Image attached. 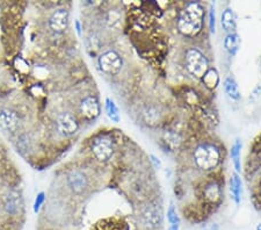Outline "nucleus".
Segmentation results:
<instances>
[{"instance_id":"f257e3e1","label":"nucleus","mask_w":261,"mask_h":230,"mask_svg":"<svg viewBox=\"0 0 261 230\" xmlns=\"http://www.w3.org/2000/svg\"><path fill=\"white\" fill-rule=\"evenodd\" d=\"M205 7L196 1L187 2L185 8L179 13L178 25L179 32L187 38H195L202 31Z\"/></svg>"},{"instance_id":"f03ea898","label":"nucleus","mask_w":261,"mask_h":230,"mask_svg":"<svg viewBox=\"0 0 261 230\" xmlns=\"http://www.w3.org/2000/svg\"><path fill=\"white\" fill-rule=\"evenodd\" d=\"M193 161L197 169L202 171H210L220 164L222 155L219 149L213 143H200L193 151Z\"/></svg>"},{"instance_id":"7ed1b4c3","label":"nucleus","mask_w":261,"mask_h":230,"mask_svg":"<svg viewBox=\"0 0 261 230\" xmlns=\"http://www.w3.org/2000/svg\"><path fill=\"white\" fill-rule=\"evenodd\" d=\"M186 69L194 78L202 79L209 70V62L202 51L196 48H190L185 55Z\"/></svg>"},{"instance_id":"20e7f679","label":"nucleus","mask_w":261,"mask_h":230,"mask_svg":"<svg viewBox=\"0 0 261 230\" xmlns=\"http://www.w3.org/2000/svg\"><path fill=\"white\" fill-rule=\"evenodd\" d=\"M98 64L101 71L105 72L106 75L115 76L121 71L123 61L118 52L114 51V50H108V51L103 52L100 56Z\"/></svg>"},{"instance_id":"39448f33","label":"nucleus","mask_w":261,"mask_h":230,"mask_svg":"<svg viewBox=\"0 0 261 230\" xmlns=\"http://www.w3.org/2000/svg\"><path fill=\"white\" fill-rule=\"evenodd\" d=\"M139 220L144 228L148 230H156L158 227L162 226L163 216L157 206L149 203V205L143 206L140 209Z\"/></svg>"},{"instance_id":"423d86ee","label":"nucleus","mask_w":261,"mask_h":230,"mask_svg":"<svg viewBox=\"0 0 261 230\" xmlns=\"http://www.w3.org/2000/svg\"><path fill=\"white\" fill-rule=\"evenodd\" d=\"M92 152L94 157L100 162H107L112 158L114 155V144L112 139L101 136V138L94 139L92 144Z\"/></svg>"},{"instance_id":"0eeeda50","label":"nucleus","mask_w":261,"mask_h":230,"mask_svg":"<svg viewBox=\"0 0 261 230\" xmlns=\"http://www.w3.org/2000/svg\"><path fill=\"white\" fill-rule=\"evenodd\" d=\"M56 126L58 132L65 136L73 135L79 128V123L77 121V119L71 113L68 112L61 113V114L57 116Z\"/></svg>"},{"instance_id":"6e6552de","label":"nucleus","mask_w":261,"mask_h":230,"mask_svg":"<svg viewBox=\"0 0 261 230\" xmlns=\"http://www.w3.org/2000/svg\"><path fill=\"white\" fill-rule=\"evenodd\" d=\"M100 104L99 100L93 95H88L84 98L80 102L79 111L84 119L94 120L100 115Z\"/></svg>"},{"instance_id":"1a4fd4ad","label":"nucleus","mask_w":261,"mask_h":230,"mask_svg":"<svg viewBox=\"0 0 261 230\" xmlns=\"http://www.w3.org/2000/svg\"><path fill=\"white\" fill-rule=\"evenodd\" d=\"M69 25V11L65 8H58L52 13L49 19V26L53 32L63 33Z\"/></svg>"},{"instance_id":"9d476101","label":"nucleus","mask_w":261,"mask_h":230,"mask_svg":"<svg viewBox=\"0 0 261 230\" xmlns=\"http://www.w3.org/2000/svg\"><path fill=\"white\" fill-rule=\"evenodd\" d=\"M19 126V116L9 109L0 111V129L5 132H14Z\"/></svg>"},{"instance_id":"9b49d317","label":"nucleus","mask_w":261,"mask_h":230,"mask_svg":"<svg viewBox=\"0 0 261 230\" xmlns=\"http://www.w3.org/2000/svg\"><path fill=\"white\" fill-rule=\"evenodd\" d=\"M68 184L73 192L80 194V193L85 191L88 182H87L86 176L83 172L72 171L68 177Z\"/></svg>"},{"instance_id":"f8f14e48","label":"nucleus","mask_w":261,"mask_h":230,"mask_svg":"<svg viewBox=\"0 0 261 230\" xmlns=\"http://www.w3.org/2000/svg\"><path fill=\"white\" fill-rule=\"evenodd\" d=\"M220 22H222V27L224 28V31L229 33V34L235 33L237 23H236L235 13H233L232 9L231 8L224 9V12L222 13V20H220Z\"/></svg>"},{"instance_id":"ddd939ff","label":"nucleus","mask_w":261,"mask_h":230,"mask_svg":"<svg viewBox=\"0 0 261 230\" xmlns=\"http://www.w3.org/2000/svg\"><path fill=\"white\" fill-rule=\"evenodd\" d=\"M230 192L235 202L237 205H239L240 200H242V179H240V177L237 172L231 176Z\"/></svg>"},{"instance_id":"4468645a","label":"nucleus","mask_w":261,"mask_h":230,"mask_svg":"<svg viewBox=\"0 0 261 230\" xmlns=\"http://www.w3.org/2000/svg\"><path fill=\"white\" fill-rule=\"evenodd\" d=\"M239 46H240V39L238 34L236 33H232V34H227L224 39V48L229 55L235 56L239 50Z\"/></svg>"},{"instance_id":"2eb2a0df","label":"nucleus","mask_w":261,"mask_h":230,"mask_svg":"<svg viewBox=\"0 0 261 230\" xmlns=\"http://www.w3.org/2000/svg\"><path fill=\"white\" fill-rule=\"evenodd\" d=\"M224 90H225L226 94L232 100L240 99V91L239 86L237 84L236 79L233 77H226L224 81Z\"/></svg>"},{"instance_id":"dca6fc26","label":"nucleus","mask_w":261,"mask_h":230,"mask_svg":"<svg viewBox=\"0 0 261 230\" xmlns=\"http://www.w3.org/2000/svg\"><path fill=\"white\" fill-rule=\"evenodd\" d=\"M202 82L205 83L206 88H208L209 90H215L219 84V75L217 72V70L209 68L206 75L203 76Z\"/></svg>"},{"instance_id":"f3484780","label":"nucleus","mask_w":261,"mask_h":230,"mask_svg":"<svg viewBox=\"0 0 261 230\" xmlns=\"http://www.w3.org/2000/svg\"><path fill=\"white\" fill-rule=\"evenodd\" d=\"M19 198L15 193H9V194L6 196L5 203H4V208L5 212L9 215H14L19 211Z\"/></svg>"},{"instance_id":"a211bd4d","label":"nucleus","mask_w":261,"mask_h":230,"mask_svg":"<svg viewBox=\"0 0 261 230\" xmlns=\"http://www.w3.org/2000/svg\"><path fill=\"white\" fill-rule=\"evenodd\" d=\"M242 142H240L239 139H236L232 148H231V158H232V163L233 165H235L237 173L242 171V164H240V151H242Z\"/></svg>"},{"instance_id":"6ab92c4d","label":"nucleus","mask_w":261,"mask_h":230,"mask_svg":"<svg viewBox=\"0 0 261 230\" xmlns=\"http://www.w3.org/2000/svg\"><path fill=\"white\" fill-rule=\"evenodd\" d=\"M105 107H106V112H107V115H108V118L114 122H119L120 121V113H119L118 106L115 105V102H114L112 99L107 98Z\"/></svg>"},{"instance_id":"aec40b11","label":"nucleus","mask_w":261,"mask_h":230,"mask_svg":"<svg viewBox=\"0 0 261 230\" xmlns=\"http://www.w3.org/2000/svg\"><path fill=\"white\" fill-rule=\"evenodd\" d=\"M167 220H169L170 225H178L180 223V218L176 213L175 208H174L173 205L170 206V208L167 209Z\"/></svg>"},{"instance_id":"412c9836","label":"nucleus","mask_w":261,"mask_h":230,"mask_svg":"<svg viewBox=\"0 0 261 230\" xmlns=\"http://www.w3.org/2000/svg\"><path fill=\"white\" fill-rule=\"evenodd\" d=\"M215 23H216V15H215V8L212 6L209 12V28L213 33H215Z\"/></svg>"},{"instance_id":"4be33fe9","label":"nucleus","mask_w":261,"mask_h":230,"mask_svg":"<svg viewBox=\"0 0 261 230\" xmlns=\"http://www.w3.org/2000/svg\"><path fill=\"white\" fill-rule=\"evenodd\" d=\"M43 202H44V193L41 192V193H39L38 196H36V199H35V202H34V212L35 213L39 212V209L42 206Z\"/></svg>"},{"instance_id":"5701e85b","label":"nucleus","mask_w":261,"mask_h":230,"mask_svg":"<svg viewBox=\"0 0 261 230\" xmlns=\"http://www.w3.org/2000/svg\"><path fill=\"white\" fill-rule=\"evenodd\" d=\"M150 158H151V162L153 163L156 169H160L162 168V162L159 161V158H157L155 155H150Z\"/></svg>"},{"instance_id":"b1692460","label":"nucleus","mask_w":261,"mask_h":230,"mask_svg":"<svg viewBox=\"0 0 261 230\" xmlns=\"http://www.w3.org/2000/svg\"><path fill=\"white\" fill-rule=\"evenodd\" d=\"M258 150H259V159H260V168H261V139H260V142L258 143ZM259 205L261 206V196H259Z\"/></svg>"},{"instance_id":"393cba45","label":"nucleus","mask_w":261,"mask_h":230,"mask_svg":"<svg viewBox=\"0 0 261 230\" xmlns=\"http://www.w3.org/2000/svg\"><path fill=\"white\" fill-rule=\"evenodd\" d=\"M167 230H179V226L178 225H171Z\"/></svg>"},{"instance_id":"a878e982","label":"nucleus","mask_w":261,"mask_h":230,"mask_svg":"<svg viewBox=\"0 0 261 230\" xmlns=\"http://www.w3.org/2000/svg\"><path fill=\"white\" fill-rule=\"evenodd\" d=\"M77 31H78V33L80 34V27H79V22L77 21Z\"/></svg>"},{"instance_id":"bb28decb","label":"nucleus","mask_w":261,"mask_h":230,"mask_svg":"<svg viewBox=\"0 0 261 230\" xmlns=\"http://www.w3.org/2000/svg\"><path fill=\"white\" fill-rule=\"evenodd\" d=\"M257 230H261V225H258V227H257Z\"/></svg>"}]
</instances>
